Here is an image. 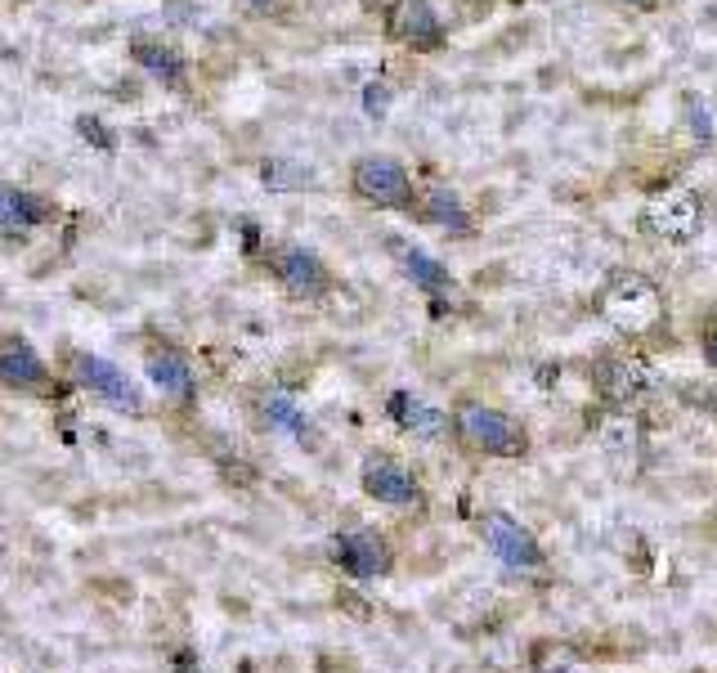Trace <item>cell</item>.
I'll list each match as a JSON object with an SVG mask.
<instances>
[{"label":"cell","mask_w":717,"mask_h":673,"mask_svg":"<svg viewBox=\"0 0 717 673\" xmlns=\"http://www.w3.org/2000/svg\"><path fill=\"white\" fill-rule=\"evenodd\" d=\"M592 387L610 408H632V404H641L651 395L655 382H651V368L641 364L636 355L606 351V355H596V364H592Z\"/></svg>","instance_id":"5"},{"label":"cell","mask_w":717,"mask_h":673,"mask_svg":"<svg viewBox=\"0 0 717 673\" xmlns=\"http://www.w3.org/2000/svg\"><path fill=\"white\" fill-rule=\"evenodd\" d=\"M619 5H632V10H655L659 0H619Z\"/></svg>","instance_id":"25"},{"label":"cell","mask_w":717,"mask_h":673,"mask_svg":"<svg viewBox=\"0 0 717 673\" xmlns=\"http://www.w3.org/2000/svg\"><path fill=\"white\" fill-rule=\"evenodd\" d=\"M350 189L372 203V207H382V211H412L418 207V189H412V175L404 162L386 158V154H368L350 167Z\"/></svg>","instance_id":"4"},{"label":"cell","mask_w":717,"mask_h":673,"mask_svg":"<svg viewBox=\"0 0 717 673\" xmlns=\"http://www.w3.org/2000/svg\"><path fill=\"white\" fill-rule=\"evenodd\" d=\"M359 485H363L368 499L386 503V507H412V503H422L418 476H412V472H408L399 458H391V454H368L363 467H359Z\"/></svg>","instance_id":"9"},{"label":"cell","mask_w":717,"mask_h":673,"mask_svg":"<svg viewBox=\"0 0 717 673\" xmlns=\"http://www.w3.org/2000/svg\"><path fill=\"white\" fill-rule=\"evenodd\" d=\"M700 346H704V359H708V368H717V323H708V328H704Z\"/></svg>","instance_id":"23"},{"label":"cell","mask_w":717,"mask_h":673,"mask_svg":"<svg viewBox=\"0 0 717 673\" xmlns=\"http://www.w3.org/2000/svg\"><path fill=\"white\" fill-rule=\"evenodd\" d=\"M131 59L144 72H153L158 82L184 86V54H180L175 41H166V36H135V41H131Z\"/></svg>","instance_id":"15"},{"label":"cell","mask_w":717,"mask_h":673,"mask_svg":"<svg viewBox=\"0 0 717 673\" xmlns=\"http://www.w3.org/2000/svg\"><path fill=\"white\" fill-rule=\"evenodd\" d=\"M332 556H336V566H342L350 579H382L395 566L391 543L376 535V530H346V535H336Z\"/></svg>","instance_id":"10"},{"label":"cell","mask_w":717,"mask_h":673,"mask_svg":"<svg viewBox=\"0 0 717 673\" xmlns=\"http://www.w3.org/2000/svg\"><path fill=\"white\" fill-rule=\"evenodd\" d=\"M596 310L619 337H628V342L651 337L668 319L664 287L646 270H632V266H619V270L606 274V283H601V292H596Z\"/></svg>","instance_id":"1"},{"label":"cell","mask_w":717,"mask_h":673,"mask_svg":"<svg viewBox=\"0 0 717 673\" xmlns=\"http://www.w3.org/2000/svg\"><path fill=\"white\" fill-rule=\"evenodd\" d=\"M399 260H404L408 279L418 283V287H427V292H448L453 279H448V270L440 266V260H431V256H422V252H412V247H404Z\"/></svg>","instance_id":"20"},{"label":"cell","mask_w":717,"mask_h":673,"mask_svg":"<svg viewBox=\"0 0 717 673\" xmlns=\"http://www.w3.org/2000/svg\"><path fill=\"white\" fill-rule=\"evenodd\" d=\"M363 103H368V112H372V118H382V112H386V103H391V95H386L382 86H368Z\"/></svg>","instance_id":"22"},{"label":"cell","mask_w":717,"mask_h":673,"mask_svg":"<svg viewBox=\"0 0 717 673\" xmlns=\"http://www.w3.org/2000/svg\"><path fill=\"white\" fill-rule=\"evenodd\" d=\"M72 378H77L95 400H103L108 408H118V414H139V408H144L135 382L103 355H77V359H72Z\"/></svg>","instance_id":"8"},{"label":"cell","mask_w":717,"mask_h":673,"mask_svg":"<svg viewBox=\"0 0 717 673\" xmlns=\"http://www.w3.org/2000/svg\"><path fill=\"white\" fill-rule=\"evenodd\" d=\"M247 10H256V14H270V10H279V0H247Z\"/></svg>","instance_id":"24"},{"label":"cell","mask_w":717,"mask_h":673,"mask_svg":"<svg viewBox=\"0 0 717 673\" xmlns=\"http://www.w3.org/2000/svg\"><path fill=\"white\" fill-rule=\"evenodd\" d=\"M144 368H148V378H153V387L162 395H171L180 404H188V400L198 395V372H194V364L184 359V351L153 346V351H148V359H144Z\"/></svg>","instance_id":"12"},{"label":"cell","mask_w":717,"mask_h":673,"mask_svg":"<svg viewBox=\"0 0 717 673\" xmlns=\"http://www.w3.org/2000/svg\"><path fill=\"white\" fill-rule=\"evenodd\" d=\"M453 427H458L462 444H471L484 458H524L530 454V431L503 408H489L480 400H458L453 408Z\"/></svg>","instance_id":"2"},{"label":"cell","mask_w":717,"mask_h":673,"mask_svg":"<svg viewBox=\"0 0 717 673\" xmlns=\"http://www.w3.org/2000/svg\"><path fill=\"white\" fill-rule=\"evenodd\" d=\"M422 220L440 224V230H453V234H467L471 230V216L462 207V198L448 189V184H431L422 194Z\"/></svg>","instance_id":"17"},{"label":"cell","mask_w":717,"mask_h":673,"mask_svg":"<svg viewBox=\"0 0 717 673\" xmlns=\"http://www.w3.org/2000/svg\"><path fill=\"white\" fill-rule=\"evenodd\" d=\"M260 414H265V423L274 427V431H287V436H296V440H310V418L300 414V404L287 395V391H270V395H260Z\"/></svg>","instance_id":"18"},{"label":"cell","mask_w":717,"mask_h":673,"mask_svg":"<svg viewBox=\"0 0 717 673\" xmlns=\"http://www.w3.org/2000/svg\"><path fill=\"white\" fill-rule=\"evenodd\" d=\"M171 669H175V673H202L198 651H194V647H180V651H175V660H171Z\"/></svg>","instance_id":"21"},{"label":"cell","mask_w":717,"mask_h":673,"mask_svg":"<svg viewBox=\"0 0 717 673\" xmlns=\"http://www.w3.org/2000/svg\"><path fill=\"white\" fill-rule=\"evenodd\" d=\"M386 36L404 50L431 54L444 46V19L435 14L431 0H395L386 10Z\"/></svg>","instance_id":"7"},{"label":"cell","mask_w":717,"mask_h":673,"mask_svg":"<svg viewBox=\"0 0 717 673\" xmlns=\"http://www.w3.org/2000/svg\"><path fill=\"white\" fill-rule=\"evenodd\" d=\"M0 387L23 391V395H41V400L54 395V378H50L46 359L36 355V346L18 332H0Z\"/></svg>","instance_id":"6"},{"label":"cell","mask_w":717,"mask_h":673,"mask_svg":"<svg viewBox=\"0 0 717 673\" xmlns=\"http://www.w3.org/2000/svg\"><path fill=\"white\" fill-rule=\"evenodd\" d=\"M46 220L41 216V203L10 189V184H0V243H18L32 234V224Z\"/></svg>","instance_id":"16"},{"label":"cell","mask_w":717,"mask_h":673,"mask_svg":"<svg viewBox=\"0 0 717 673\" xmlns=\"http://www.w3.org/2000/svg\"><path fill=\"white\" fill-rule=\"evenodd\" d=\"M484 543H489V552H494L503 566H511V571H534V566H543L539 539L524 530L516 516H507V512H489V516H484Z\"/></svg>","instance_id":"11"},{"label":"cell","mask_w":717,"mask_h":673,"mask_svg":"<svg viewBox=\"0 0 717 673\" xmlns=\"http://www.w3.org/2000/svg\"><path fill=\"white\" fill-rule=\"evenodd\" d=\"M641 234H651L655 243H668V247H682V243H695L708 224V203L700 189H664L655 198H646L636 216Z\"/></svg>","instance_id":"3"},{"label":"cell","mask_w":717,"mask_h":673,"mask_svg":"<svg viewBox=\"0 0 717 673\" xmlns=\"http://www.w3.org/2000/svg\"><path fill=\"white\" fill-rule=\"evenodd\" d=\"M260 184L274 194H300V189H314V171L292 162V158H270L260 167Z\"/></svg>","instance_id":"19"},{"label":"cell","mask_w":717,"mask_h":673,"mask_svg":"<svg viewBox=\"0 0 717 673\" xmlns=\"http://www.w3.org/2000/svg\"><path fill=\"white\" fill-rule=\"evenodd\" d=\"M274 274L292 296H323L327 292V270L323 260L306 247H283L274 256Z\"/></svg>","instance_id":"13"},{"label":"cell","mask_w":717,"mask_h":673,"mask_svg":"<svg viewBox=\"0 0 717 673\" xmlns=\"http://www.w3.org/2000/svg\"><path fill=\"white\" fill-rule=\"evenodd\" d=\"M386 408H391V418H395L408 436H418V440H440V436H448V414H440L435 404H427V400H418V395H408V391H395Z\"/></svg>","instance_id":"14"}]
</instances>
